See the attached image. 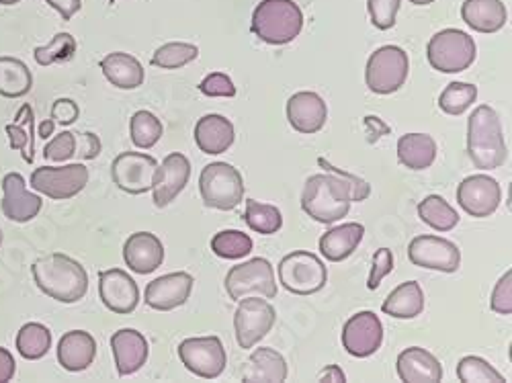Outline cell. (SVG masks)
<instances>
[{
    "label": "cell",
    "mask_w": 512,
    "mask_h": 383,
    "mask_svg": "<svg viewBox=\"0 0 512 383\" xmlns=\"http://www.w3.org/2000/svg\"><path fill=\"white\" fill-rule=\"evenodd\" d=\"M318 164L328 173L314 175L306 181L302 193V209L318 224H334L349 216L351 203H361L371 195V185L357 175L332 166L318 158Z\"/></svg>",
    "instance_id": "obj_1"
},
{
    "label": "cell",
    "mask_w": 512,
    "mask_h": 383,
    "mask_svg": "<svg viewBox=\"0 0 512 383\" xmlns=\"http://www.w3.org/2000/svg\"><path fill=\"white\" fill-rule=\"evenodd\" d=\"M31 273L39 291L60 304H76L89 291L87 269L62 252L37 259Z\"/></svg>",
    "instance_id": "obj_2"
},
{
    "label": "cell",
    "mask_w": 512,
    "mask_h": 383,
    "mask_svg": "<svg viewBox=\"0 0 512 383\" xmlns=\"http://www.w3.org/2000/svg\"><path fill=\"white\" fill-rule=\"evenodd\" d=\"M467 154L480 170L500 168L508 160V148L498 113L480 105L467 121Z\"/></svg>",
    "instance_id": "obj_3"
},
{
    "label": "cell",
    "mask_w": 512,
    "mask_h": 383,
    "mask_svg": "<svg viewBox=\"0 0 512 383\" xmlns=\"http://www.w3.org/2000/svg\"><path fill=\"white\" fill-rule=\"evenodd\" d=\"M304 13L293 0H263L252 13V33L269 46H285L302 33Z\"/></svg>",
    "instance_id": "obj_4"
},
{
    "label": "cell",
    "mask_w": 512,
    "mask_h": 383,
    "mask_svg": "<svg viewBox=\"0 0 512 383\" xmlns=\"http://www.w3.org/2000/svg\"><path fill=\"white\" fill-rule=\"evenodd\" d=\"M478 48L472 35L461 29H443L431 37L426 46V58L443 74H457L476 62Z\"/></svg>",
    "instance_id": "obj_5"
},
{
    "label": "cell",
    "mask_w": 512,
    "mask_h": 383,
    "mask_svg": "<svg viewBox=\"0 0 512 383\" xmlns=\"http://www.w3.org/2000/svg\"><path fill=\"white\" fill-rule=\"evenodd\" d=\"M199 191L207 207L232 211L244 199V179L228 162H211L201 170Z\"/></svg>",
    "instance_id": "obj_6"
},
{
    "label": "cell",
    "mask_w": 512,
    "mask_h": 383,
    "mask_svg": "<svg viewBox=\"0 0 512 383\" xmlns=\"http://www.w3.org/2000/svg\"><path fill=\"white\" fill-rule=\"evenodd\" d=\"M279 283L295 295H314L324 289L328 269L322 259L308 250H295L285 254L279 263Z\"/></svg>",
    "instance_id": "obj_7"
},
{
    "label": "cell",
    "mask_w": 512,
    "mask_h": 383,
    "mask_svg": "<svg viewBox=\"0 0 512 383\" xmlns=\"http://www.w3.org/2000/svg\"><path fill=\"white\" fill-rule=\"evenodd\" d=\"M410 72L408 54L398 46H383L371 54L365 68V80L371 93L392 95L400 91Z\"/></svg>",
    "instance_id": "obj_8"
},
{
    "label": "cell",
    "mask_w": 512,
    "mask_h": 383,
    "mask_svg": "<svg viewBox=\"0 0 512 383\" xmlns=\"http://www.w3.org/2000/svg\"><path fill=\"white\" fill-rule=\"evenodd\" d=\"M89 179V168L80 162L64 166H41L33 170L29 187L54 201H66L87 187Z\"/></svg>",
    "instance_id": "obj_9"
},
{
    "label": "cell",
    "mask_w": 512,
    "mask_h": 383,
    "mask_svg": "<svg viewBox=\"0 0 512 383\" xmlns=\"http://www.w3.org/2000/svg\"><path fill=\"white\" fill-rule=\"evenodd\" d=\"M226 291L230 300L240 302L242 297H248L252 293L263 295L267 300H275L277 295V283H275V269L273 265L256 257L252 261H246L242 265H236L226 275Z\"/></svg>",
    "instance_id": "obj_10"
},
{
    "label": "cell",
    "mask_w": 512,
    "mask_h": 383,
    "mask_svg": "<svg viewBox=\"0 0 512 383\" xmlns=\"http://www.w3.org/2000/svg\"><path fill=\"white\" fill-rule=\"evenodd\" d=\"M275 320H277V312L267 297L265 300L252 295L242 297L234 314L236 340L240 349H252L254 345H259L261 340L273 330Z\"/></svg>",
    "instance_id": "obj_11"
},
{
    "label": "cell",
    "mask_w": 512,
    "mask_h": 383,
    "mask_svg": "<svg viewBox=\"0 0 512 383\" xmlns=\"http://www.w3.org/2000/svg\"><path fill=\"white\" fill-rule=\"evenodd\" d=\"M179 359L193 375L201 379H218L228 365V355L218 336L187 338L179 345Z\"/></svg>",
    "instance_id": "obj_12"
},
{
    "label": "cell",
    "mask_w": 512,
    "mask_h": 383,
    "mask_svg": "<svg viewBox=\"0 0 512 383\" xmlns=\"http://www.w3.org/2000/svg\"><path fill=\"white\" fill-rule=\"evenodd\" d=\"M158 160L142 152H121L111 162V179L127 195H144L152 191Z\"/></svg>",
    "instance_id": "obj_13"
},
{
    "label": "cell",
    "mask_w": 512,
    "mask_h": 383,
    "mask_svg": "<svg viewBox=\"0 0 512 383\" xmlns=\"http://www.w3.org/2000/svg\"><path fill=\"white\" fill-rule=\"evenodd\" d=\"M408 259L414 267L441 271V273H457L461 265V250L455 242L439 236H416L408 246Z\"/></svg>",
    "instance_id": "obj_14"
},
{
    "label": "cell",
    "mask_w": 512,
    "mask_h": 383,
    "mask_svg": "<svg viewBox=\"0 0 512 383\" xmlns=\"http://www.w3.org/2000/svg\"><path fill=\"white\" fill-rule=\"evenodd\" d=\"M502 189L488 175H472L457 187V203L472 218H490L500 207Z\"/></svg>",
    "instance_id": "obj_15"
},
{
    "label": "cell",
    "mask_w": 512,
    "mask_h": 383,
    "mask_svg": "<svg viewBox=\"0 0 512 383\" xmlns=\"http://www.w3.org/2000/svg\"><path fill=\"white\" fill-rule=\"evenodd\" d=\"M383 343V324L375 312H359L351 316L343 328V347L351 357L367 359L379 351Z\"/></svg>",
    "instance_id": "obj_16"
},
{
    "label": "cell",
    "mask_w": 512,
    "mask_h": 383,
    "mask_svg": "<svg viewBox=\"0 0 512 383\" xmlns=\"http://www.w3.org/2000/svg\"><path fill=\"white\" fill-rule=\"evenodd\" d=\"M99 295L107 310L121 316L136 312L140 304L138 283L121 269H107L99 273Z\"/></svg>",
    "instance_id": "obj_17"
},
{
    "label": "cell",
    "mask_w": 512,
    "mask_h": 383,
    "mask_svg": "<svg viewBox=\"0 0 512 383\" xmlns=\"http://www.w3.org/2000/svg\"><path fill=\"white\" fill-rule=\"evenodd\" d=\"M193 283H195V279L185 271L162 275L148 283L146 293H144V302H146V306H150L152 310H158V312L177 310L189 302Z\"/></svg>",
    "instance_id": "obj_18"
},
{
    "label": "cell",
    "mask_w": 512,
    "mask_h": 383,
    "mask_svg": "<svg viewBox=\"0 0 512 383\" xmlns=\"http://www.w3.org/2000/svg\"><path fill=\"white\" fill-rule=\"evenodd\" d=\"M191 179V162L185 154L173 152L168 154L162 164H158L156 177H154V205L166 207L173 203Z\"/></svg>",
    "instance_id": "obj_19"
},
{
    "label": "cell",
    "mask_w": 512,
    "mask_h": 383,
    "mask_svg": "<svg viewBox=\"0 0 512 383\" xmlns=\"http://www.w3.org/2000/svg\"><path fill=\"white\" fill-rule=\"evenodd\" d=\"M3 214L7 220L17 222V224H27L37 218V214L44 207V201H41L39 195L31 193L27 189L25 179L19 173H9L3 179Z\"/></svg>",
    "instance_id": "obj_20"
},
{
    "label": "cell",
    "mask_w": 512,
    "mask_h": 383,
    "mask_svg": "<svg viewBox=\"0 0 512 383\" xmlns=\"http://www.w3.org/2000/svg\"><path fill=\"white\" fill-rule=\"evenodd\" d=\"M111 351H113L119 377L138 373L146 365L150 355L146 336L134 328H121L113 332Z\"/></svg>",
    "instance_id": "obj_21"
},
{
    "label": "cell",
    "mask_w": 512,
    "mask_h": 383,
    "mask_svg": "<svg viewBox=\"0 0 512 383\" xmlns=\"http://www.w3.org/2000/svg\"><path fill=\"white\" fill-rule=\"evenodd\" d=\"M328 107L318 93L302 91L287 101V121L295 132L312 136L326 125Z\"/></svg>",
    "instance_id": "obj_22"
},
{
    "label": "cell",
    "mask_w": 512,
    "mask_h": 383,
    "mask_svg": "<svg viewBox=\"0 0 512 383\" xmlns=\"http://www.w3.org/2000/svg\"><path fill=\"white\" fill-rule=\"evenodd\" d=\"M123 261L138 275L154 273L164 263V246L156 234L136 232L123 244Z\"/></svg>",
    "instance_id": "obj_23"
},
{
    "label": "cell",
    "mask_w": 512,
    "mask_h": 383,
    "mask_svg": "<svg viewBox=\"0 0 512 383\" xmlns=\"http://www.w3.org/2000/svg\"><path fill=\"white\" fill-rule=\"evenodd\" d=\"M97 357V340L87 330H70L66 332L58 343V361L60 365L70 371L78 373L89 369Z\"/></svg>",
    "instance_id": "obj_24"
},
{
    "label": "cell",
    "mask_w": 512,
    "mask_h": 383,
    "mask_svg": "<svg viewBox=\"0 0 512 383\" xmlns=\"http://www.w3.org/2000/svg\"><path fill=\"white\" fill-rule=\"evenodd\" d=\"M236 138L230 119L218 113L203 115L195 125V142L203 154L218 156L232 148Z\"/></svg>",
    "instance_id": "obj_25"
},
{
    "label": "cell",
    "mask_w": 512,
    "mask_h": 383,
    "mask_svg": "<svg viewBox=\"0 0 512 383\" xmlns=\"http://www.w3.org/2000/svg\"><path fill=\"white\" fill-rule=\"evenodd\" d=\"M398 375L406 383H439L443 379L441 361L426 349L410 347L398 355Z\"/></svg>",
    "instance_id": "obj_26"
},
{
    "label": "cell",
    "mask_w": 512,
    "mask_h": 383,
    "mask_svg": "<svg viewBox=\"0 0 512 383\" xmlns=\"http://www.w3.org/2000/svg\"><path fill=\"white\" fill-rule=\"evenodd\" d=\"M365 236V226L357 222L349 224H340L336 228H330L326 234L320 238V252L322 257L330 263H340L347 261L351 254L359 248Z\"/></svg>",
    "instance_id": "obj_27"
},
{
    "label": "cell",
    "mask_w": 512,
    "mask_h": 383,
    "mask_svg": "<svg viewBox=\"0 0 512 383\" xmlns=\"http://www.w3.org/2000/svg\"><path fill=\"white\" fill-rule=\"evenodd\" d=\"M101 70L113 87L123 89V91H134V89L142 87L144 78H146V72H144V66L140 64V60L132 54H125V52L107 54L101 60Z\"/></svg>",
    "instance_id": "obj_28"
},
{
    "label": "cell",
    "mask_w": 512,
    "mask_h": 383,
    "mask_svg": "<svg viewBox=\"0 0 512 383\" xmlns=\"http://www.w3.org/2000/svg\"><path fill=\"white\" fill-rule=\"evenodd\" d=\"M289 375L287 361L275 349H256L242 371L246 383H281Z\"/></svg>",
    "instance_id": "obj_29"
},
{
    "label": "cell",
    "mask_w": 512,
    "mask_h": 383,
    "mask_svg": "<svg viewBox=\"0 0 512 383\" xmlns=\"http://www.w3.org/2000/svg\"><path fill=\"white\" fill-rule=\"evenodd\" d=\"M461 17L478 33H496L508 21L502 0H465L461 7Z\"/></svg>",
    "instance_id": "obj_30"
},
{
    "label": "cell",
    "mask_w": 512,
    "mask_h": 383,
    "mask_svg": "<svg viewBox=\"0 0 512 383\" xmlns=\"http://www.w3.org/2000/svg\"><path fill=\"white\" fill-rule=\"evenodd\" d=\"M381 312L398 320H412L424 312V291L418 281L398 285L381 306Z\"/></svg>",
    "instance_id": "obj_31"
},
{
    "label": "cell",
    "mask_w": 512,
    "mask_h": 383,
    "mask_svg": "<svg viewBox=\"0 0 512 383\" xmlns=\"http://www.w3.org/2000/svg\"><path fill=\"white\" fill-rule=\"evenodd\" d=\"M398 160L410 170H426L437 160V142L429 134H406L398 140Z\"/></svg>",
    "instance_id": "obj_32"
},
{
    "label": "cell",
    "mask_w": 512,
    "mask_h": 383,
    "mask_svg": "<svg viewBox=\"0 0 512 383\" xmlns=\"http://www.w3.org/2000/svg\"><path fill=\"white\" fill-rule=\"evenodd\" d=\"M33 87V74L25 62L11 56H0V97L21 99Z\"/></svg>",
    "instance_id": "obj_33"
},
{
    "label": "cell",
    "mask_w": 512,
    "mask_h": 383,
    "mask_svg": "<svg viewBox=\"0 0 512 383\" xmlns=\"http://www.w3.org/2000/svg\"><path fill=\"white\" fill-rule=\"evenodd\" d=\"M11 150H19L27 164L35 160V117L31 105H23L13 123L5 127Z\"/></svg>",
    "instance_id": "obj_34"
},
{
    "label": "cell",
    "mask_w": 512,
    "mask_h": 383,
    "mask_svg": "<svg viewBox=\"0 0 512 383\" xmlns=\"http://www.w3.org/2000/svg\"><path fill=\"white\" fill-rule=\"evenodd\" d=\"M52 349V332L39 322L25 324L17 334V351L27 361L44 359Z\"/></svg>",
    "instance_id": "obj_35"
},
{
    "label": "cell",
    "mask_w": 512,
    "mask_h": 383,
    "mask_svg": "<svg viewBox=\"0 0 512 383\" xmlns=\"http://www.w3.org/2000/svg\"><path fill=\"white\" fill-rule=\"evenodd\" d=\"M418 218L437 232H451L459 224V214L441 195L422 199L418 203Z\"/></svg>",
    "instance_id": "obj_36"
},
{
    "label": "cell",
    "mask_w": 512,
    "mask_h": 383,
    "mask_svg": "<svg viewBox=\"0 0 512 383\" xmlns=\"http://www.w3.org/2000/svg\"><path fill=\"white\" fill-rule=\"evenodd\" d=\"M244 222L252 232H259L265 236L277 234L283 226V216L279 207L259 203L256 199H246V211H244Z\"/></svg>",
    "instance_id": "obj_37"
},
{
    "label": "cell",
    "mask_w": 512,
    "mask_h": 383,
    "mask_svg": "<svg viewBox=\"0 0 512 383\" xmlns=\"http://www.w3.org/2000/svg\"><path fill=\"white\" fill-rule=\"evenodd\" d=\"M162 134H164V127L160 119L146 109L136 111L134 117L130 119V138L136 148H142V150L154 148L160 142Z\"/></svg>",
    "instance_id": "obj_38"
},
{
    "label": "cell",
    "mask_w": 512,
    "mask_h": 383,
    "mask_svg": "<svg viewBox=\"0 0 512 383\" xmlns=\"http://www.w3.org/2000/svg\"><path fill=\"white\" fill-rule=\"evenodd\" d=\"M199 58V48L185 41H170L160 46L152 56V66L162 70H179Z\"/></svg>",
    "instance_id": "obj_39"
},
{
    "label": "cell",
    "mask_w": 512,
    "mask_h": 383,
    "mask_svg": "<svg viewBox=\"0 0 512 383\" xmlns=\"http://www.w3.org/2000/svg\"><path fill=\"white\" fill-rule=\"evenodd\" d=\"M211 250L220 259L238 261L252 252V238L240 230H222L211 238Z\"/></svg>",
    "instance_id": "obj_40"
},
{
    "label": "cell",
    "mask_w": 512,
    "mask_h": 383,
    "mask_svg": "<svg viewBox=\"0 0 512 383\" xmlns=\"http://www.w3.org/2000/svg\"><path fill=\"white\" fill-rule=\"evenodd\" d=\"M478 99V87L469 82H451L439 97V107L447 115H463Z\"/></svg>",
    "instance_id": "obj_41"
},
{
    "label": "cell",
    "mask_w": 512,
    "mask_h": 383,
    "mask_svg": "<svg viewBox=\"0 0 512 383\" xmlns=\"http://www.w3.org/2000/svg\"><path fill=\"white\" fill-rule=\"evenodd\" d=\"M76 54V39L70 33H56L50 44L33 50V58L39 66H54L72 60Z\"/></svg>",
    "instance_id": "obj_42"
},
{
    "label": "cell",
    "mask_w": 512,
    "mask_h": 383,
    "mask_svg": "<svg viewBox=\"0 0 512 383\" xmlns=\"http://www.w3.org/2000/svg\"><path fill=\"white\" fill-rule=\"evenodd\" d=\"M457 379L461 383H504V375L496 371L486 359L469 355L463 357L457 365Z\"/></svg>",
    "instance_id": "obj_43"
},
{
    "label": "cell",
    "mask_w": 512,
    "mask_h": 383,
    "mask_svg": "<svg viewBox=\"0 0 512 383\" xmlns=\"http://www.w3.org/2000/svg\"><path fill=\"white\" fill-rule=\"evenodd\" d=\"M400 3L402 0H367V11H369L371 23L381 31L392 29L396 25Z\"/></svg>",
    "instance_id": "obj_44"
},
{
    "label": "cell",
    "mask_w": 512,
    "mask_h": 383,
    "mask_svg": "<svg viewBox=\"0 0 512 383\" xmlns=\"http://www.w3.org/2000/svg\"><path fill=\"white\" fill-rule=\"evenodd\" d=\"M199 91L205 95V97H236V87L234 82L228 74L224 72H213V74H207L201 84H199Z\"/></svg>",
    "instance_id": "obj_45"
},
{
    "label": "cell",
    "mask_w": 512,
    "mask_h": 383,
    "mask_svg": "<svg viewBox=\"0 0 512 383\" xmlns=\"http://www.w3.org/2000/svg\"><path fill=\"white\" fill-rule=\"evenodd\" d=\"M74 150H76V136L72 132H60L46 144L44 158L50 162H66L74 158Z\"/></svg>",
    "instance_id": "obj_46"
},
{
    "label": "cell",
    "mask_w": 512,
    "mask_h": 383,
    "mask_svg": "<svg viewBox=\"0 0 512 383\" xmlns=\"http://www.w3.org/2000/svg\"><path fill=\"white\" fill-rule=\"evenodd\" d=\"M394 271V254L390 248H379L373 254L371 261V273L367 279V289H377L381 285V281L386 279L390 273Z\"/></svg>",
    "instance_id": "obj_47"
},
{
    "label": "cell",
    "mask_w": 512,
    "mask_h": 383,
    "mask_svg": "<svg viewBox=\"0 0 512 383\" xmlns=\"http://www.w3.org/2000/svg\"><path fill=\"white\" fill-rule=\"evenodd\" d=\"M490 308H492V312L502 314V316L512 314V271H506L500 277V281L496 283V287L492 291Z\"/></svg>",
    "instance_id": "obj_48"
},
{
    "label": "cell",
    "mask_w": 512,
    "mask_h": 383,
    "mask_svg": "<svg viewBox=\"0 0 512 383\" xmlns=\"http://www.w3.org/2000/svg\"><path fill=\"white\" fill-rule=\"evenodd\" d=\"M76 136V150L74 156H78V160H95L99 158L103 144L101 138L93 132H82V134H74Z\"/></svg>",
    "instance_id": "obj_49"
},
{
    "label": "cell",
    "mask_w": 512,
    "mask_h": 383,
    "mask_svg": "<svg viewBox=\"0 0 512 383\" xmlns=\"http://www.w3.org/2000/svg\"><path fill=\"white\" fill-rule=\"evenodd\" d=\"M80 115L78 105L72 99H58L52 105V113L50 119H54L60 125H72Z\"/></svg>",
    "instance_id": "obj_50"
},
{
    "label": "cell",
    "mask_w": 512,
    "mask_h": 383,
    "mask_svg": "<svg viewBox=\"0 0 512 383\" xmlns=\"http://www.w3.org/2000/svg\"><path fill=\"white\" fill-rule=\"evenodd\" d=\"M46 3L60 13L62 21H70L82 9V0H46Z\"/></svg>",
    "instance_id": "obj_51"
},
{
    "label": "cell",
    "mask_w": 512,
    "mask_h": 383,
    "mask_svg": "<svg viewBox=\"0 0 512 383\" xmlns=\"http://www.w3.org/2000/svg\"><path fill=\"white\" fill-rule=\"evenodd\" d=\"M17 363L13 359V353L9 349L0 347V383H7L15 377Z\"/></svg>",
    "instance_id": "obj_52"
},
{
    "label": "cell",
    "mask_w": 512,
    "mask_h": 383,
    "mask_svg": "<svg viewBox=\"0 0 512 383\" xmlns=\"http://www.w3.org/2000/svg\"><path fill=\"white\" fill-rule=\"evenodd\" d=\"M318 381H334V383H345L347 381V375L343 373V369H340L338 365H330L326 367L320 375H318Z\"/></svg>",
    "instance_id": "obj_53"
},
{
    "label": "cell",
    "mask_w": 512,
    "mask_h": 383,
    "mask_svg": "<svg viewBox=\"0 0 512 383\" xmlns=\"http://www.w3.org/2000/svg\"><path fill=\"white\" fill-rule=\"evenodd\" d=\"M54 127H56V121H54V119L41 121L39 127H37V138H41V140L52 138V136H54Z\"/></svg>",
    "instance_id": "obj_54"
},
{
    "label": "cell",
    "mask_w": 512,
    "mask_h": 383,
    "mask_svg": "<svg viewBox=\"0 0 512 383\" xmlns=\"http://www.w3.org/2000/svg\"><path fill=\"white\" fill-rule=\"evenodd\" d=\"M410 3L416 7H426V5H433L435 0H410Z\"/></svg>",
    "instance_id": "obj_55"
},
{
    "label": "cell",
    "mask_w": 512,
    "mask_h": 383,
    "mask_svg": "<svg viewBox=\"0 0 512 383\" xmlns=\"http://www.w3.org/2000/svg\"><path fill=\"white\" fill-rule=\"evenodd\" d=\"M21 0H0V5L3 7H13V5H19Z\"/></svg>",
    "instance_id": "obj_56"
},
{
    "label": "cell",
    "mask_w": 512,
    "mask_h": 383,
    "mask_svg": "<svg viewBox=\"0 0 512 383\" xmlns=\"http://www.w3.org/2000/svg\"><path fill=\"white\" fill-rule=\"evenodd\" d=\"M0 246H3V230H0Z\"/></svg>",
    "instance_id": "obj_57"
}]
</instances>
